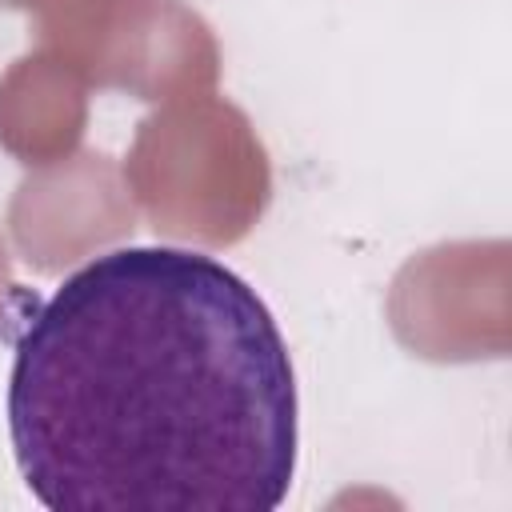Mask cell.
Wrapping results in <instances>:
<instances>
[{"instance_id": "obj_1", "label": "cell", "mask_w": 512, "mask_h": 512, "mask_svg": "<svg viewBox=\"0 0 512 512\" xmlns=\"http://www.w3.org/2000/svg\"><path fill=\"white\" fill-rule=\"evenodd\" d=\"M4 408L52 512H272L296 476L288 344L192 248L128 244L64 276L16 336Z\"/></svg>"}]
</instances>
